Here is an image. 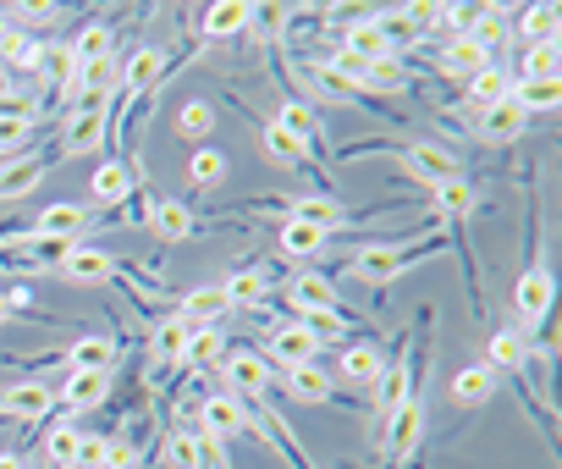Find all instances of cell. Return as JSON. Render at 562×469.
<instances>
[{"instance_id":"cell-18","label":"cell","mask_w":562,"mask_h":469,"mask_svg":"<svg viewBox=\"0 0 562 469\" xmlns=\"http://www.w3.org/2000/svg\"><path fill=\"white\" fill-rule=\"evenodd\" d=\"M144 226L155 232L160 244H182V238H193V210H188L182 199H149Z\"/></svg>"},{"instance_id":"cell-1","label":"cell","mask_w":562,"mask_h":469,"mask_svg":"<svg viewBox=\"0 0 562 469\" xmlns=\"http://www.w3.org/2000/svg\"><path fill=\"white\" fill-rule=\"evenodd\" d=\"M419 226H408V232H397L392 244H364V249H353L348 255V271L359 277V282H370V288H386V282H397L403 271H414L419 260H430V255H441V232L430 244H408Z\"/></svg>"},{"instance_id":"cell-4","label":"cell","mask_w":562,"mask_h":469,"mask_svg":"<svg viewBox=\"0 0 562 469\" xmlns=\"http://www.w3.org/2000/svg\"><path fill=\"white\" fill-rule=\"evenodd\" d=\"M419 436H425V403H419V392H414L408 403H397V409L386 414V436H381V458H386V469H403V464L414 458Z\"/></svg>"},{"instance_id":"cell-11","label":"cell","mask_w":562,"mask_h":469,"mask_svg":"<svg viewBox=\"0 0 562 469\" xmlns=\"http://www.w3.org/2000/svg\"><path fill=\"white\" fill-rule=\"evenodd\" d=\"M551 299H557V282H551L546 266H529V271L518 277V288H513V310H518L524 326H540V321L551 315Z\"/></svg>"},{"instance_id":"cell-43","label":"cell","mask_w":562,"mask_h":469,"mask_svg":"<svg viewBox=\"0 0 562 469\" xmlns=\"http://www.w3.org/2000/svg\"><path fill=\"white\" fill-rule=\"evenodd\" d=\"M513 83H557V45H529Z\"/></svg>"},{"instance_id":"cell-35","label":"cell","mask_w":562,"mask_h":469,"mask_svg":"<svg viewBox=\"0 0 562 469\" xmlns=\"http://www.w3.org/2000/svg\"><path fill=\"white\" fill-rule=\"evenodd\" d=\"M177 315H182V321H193V326H215V321H226L232 310H226L221 288H193V293H182V299H177Z\"/></svg>"},{"instance_id":"cell-29","label":"cell","mask_w":562,"mask_h":469,"mask_svg":"<svg viewBox=\"0 0 562 469\" xmlns=\"http://www.w3.org/2000/svg\"><path fill=\"white\" fill-rule=\"evenodd\" d=\"M89 199H94V204H127V199H133V171H127V160H105V166L89 177Z\"/></svg>"},{"instance_id":"cell-28","label":"cell","mask_w":562,"mask_h":469,"mask_svg":"<svg viewBox=\"0 0 562 469\" xmlns=\"http://www.w3.org/2000/svg\"><path fill=\"white\" fill-rule=\"evenodd\" d=\"M259 144H265V155L276 160V166H288V171H315V160H310V149L299 144V138H288L276 122H259Z\"/></svg>"},{"instance_id":"cell-15","label":"cell","mask_w":562,"mask_h":469,"mask_svg":"<svg viewBox=\"0 0 562 469\" xmlns=\"http://www.w3.org/2000/svg\"><path fill=\"white\" fill-rule=\"evenodd\" d=\"M469 122H474V133H480L485 144H513V138H524V127H529V116H524L513 100L485 105V111H469Z\"/></svg>"},{"instance_id":"cell-27","label":"cell","mask_w":562,"mask_h":469,"mask_svg":"<svg viewBox=\"0 0 562 469\" xmlns=\"http://www.w3.org/2000/svg\"><path fill=\"white\" fill-rule=\"evenodd\" d=\"M491 392H496V370L480 359V365H463L458 376H452V403L458 409H480V403H491Z\"/></svg>"},{"instance_id":"cell-8","label":"cell","mask_w":562,"mask_h":469,"mask_svg":"<svg viewBox=\"0 0 562 469\" xmlns=\"http://www.w3.org/2000/svg\"><path fill=\"white\" fill-rule=\"evenodd\" d=\"M105 133H111V105H72V116H67V127H61V149H56V160L100 149Z\"/></svg>"},{"instance_id":"cell-46","label":"cell","mask_w":562,"mask_h":469,"mask_svg":"<svg viewBox=\"0 0 562 469\" xmlns=\"http://www.w3.org/2000/svg\"><path fill=\"white\" fill-rule=\"evenodd\" d=\"M78 442H83L78 425H50V436H45V458H50L56 469H72V464H78Z\"/></svg>"},{"instance_id":"cell-20","label":"cell","mask_w":562,"mask_h":469,"mask_svg":"<svg viewBox=\"0 0 562 469\" xmlns=\"http://www.w3.org/2000/svg\"><path fill=\"white\" fill-rule=\"evenodd\" d=\"M188 337H193V321H182L177 310H166V315L155 321V332H149V354H155V365H182Z\"/></svg>"},{"instance_id":"cell-6","label":"cell","mask_w":562,"mask_h":469,"mask_svg":"<svg viewBox=\"0 0 562 469\" xmlns=\"http://www.w3.org/2000/svg\"><path fill=\"white\" fill-rule=\"evenodd\" d=\"M265 359L281 365V370H299V365H315L321 359V337L304 326V321H276L270 337H265Z\"/></svg>"},{"instance_id":"cell-36","label":"cell","mask_w":562,"mask_h":469,"mask_svg":"<svg viewBox=\"0 0 562 469\" xmlns=\"http://www.w3.org/2000/svg\"><path fill=\"white\" fill-rule=\"evenodd\" d=\"M381 348H370V343H353V348H342V359H337V370H342V381L348 387H375V376H381Z\"/></svg>"},{"instance_id":"cell-49","label":"cell","mask_w":562,"mask_h":469,"mask_svg":"<svg viewBox=\"0 0 562 469\" xmlns=\"http://www.w3.org/2000/svg\"><path fill=\"white\" fill-rule=\"evenodd\" d=\"M105 469H144V453L133 442H105Z\"/></svg>"},{"instance_id":"cell-37","label":"cell","mask_w":562,"mask_h":469,"mask_svg":"<svg viewBox=\"0 0 562 469\" xmlns=\"http://www.w3.org/2000/svg\"><path fill=\"white\" fill-rule=\"evenodd\" d=\"M177 138L193 144V149L210 144V138H215V105H210V100H188V105L177 111Z\"/></svg>"},{"instance_id":"cell-22","label":"cell","mask_w":562,"mask_h":469,"mask_svg":"<svg viewBox=\"0 0 562 469\" xmlns=\"http://www.w3.org/2000/svg\"><path fill=\"white\" fill-rule=\"evenodd\" d=\"M254 12L259 7H248V0H215V7H204V18H199V34L204 40H232V34H243L254 23Z\"/></svg>"},{"instance_id":"cell-10","label":"cell","mask_w":562,"mask_h":469,"mask_svg":"<svg viewBox=\"0 0 562 469\" xmlns=\"http://www.w3.org/2000/svg\"><path fill=\"white\" fill-rule=\"evenodd\" d=\"M122 266L105 255V249H89V244H72L67 249V260L56 266V277L61 282H72V288H100V282H111Z\"/></svg>"},{"instance_id":"cell-48","label":"cell","mask_w":562,"mask_h":469,"mask_svg":"<svg viewBox=\"0 0 562 469\" xmlns=\"http://www.w3.org/2000/svg\"><path fill=\"white\" fill-rule=\"evenodd\" d=\"M34 133V116H0V155H18Z\"/></svg>"},{"instance_id":"cell-42","label":"cell","mask_w":562,"mask_h":469,"mask_svg":"<svg viewBox=\"0 0 562 469\" xmlns=\"http://www.w3.org/2000/svg\"><path fill=\"white\" fill-rule=\"evenodd\" d=\"M441 72H452V78H474L480 67H491V56L474 45V40H452L447 51H441V62H436Z\"/></svg>"},{"instance_id":"cell-33","label":"cell","mask_w":562,"mask_h":469,"mask_svg":"<svg viewBox=\"0 0 562 469\" xmlns=\"http://www.w3.org/2000/svg\"><path fill=\"white\" fill-rule=\"evenodd\" d=\"M304 72H310V83L321 89V100H342V105H359V100H364V94H359V83H348L326 56H310V62H304Z\"/></svg>"},{"instance_id":"cell-47","label":"cell","mask_w":562,"mask_h":469,"mask_svg":"<svg viewBox=\"0 0 562 469\" xmlns=\"http://www.w3.org/2000/svg\"><path fill=\"white\" fill-rule=\"evenodd\" d=\"M0 51H7V62H12L18 72H40V67H45V45H40V40H7Z\"/></svg>"},{"instance_id":"cell-52","label":"cell","mask_w":562,"mask_h":469,"mask_svg":"<svg viewBox=\"0 0 562 469\" xmlns=\"http://www.w3.org/2000/svg\"><path fill=\"white\" fill-rule=\"evenodd\" d=\"M12 321V310H7V293H0V326H7Z\"/></svg>"},{"instance_id":"cell-21","label":"cell","mask_w":562,"mask_h":469,"mask_svg":"<svg viewBox=\"0 0 562 469\" xmlns=\"http://www.w3.org/2000/svg\"><path fill=\"white\" fill-rule=\"evenodd\" d=\"M485 365L502 376H518L524 387H529V343H524V332H513V326H502V332H491V354H485Z\"/></svg>"},{"instance_id":"cell-7","label":"cell","mask_w":562,"mask_h":469,"mask_svg":"<svg viewBox=\"0 0 562 469\" xmlns=\"http://www.w3.org/2000/svg\"><path fill=\"white\" fill-rule=\"evenodd\" d=\"M259 210H281V221H304V226H321V232H337V226H353L359 215L348 204H337L331 193H299V199H281V204H259Z\"/></svg>"},{"instance_id":"cell-5","label":"cell","mask_w":562,"mask_h":469,"mask_svg":"<svg viewBox=\"0 0 562 469\" xmlns=\"http://www.w3.org/2000/svg\"><path fill=\"white\" fill-rule=\"evenodd\" d=\"M221 376H226V387H232V398L237 403H259L265 392H270V359L259 354V348H226V359H221Z\"/></svg>"},{"instance_id":"cell-38","label":"cell","mask_w":562,"mask_h":469,"mask_svg":"<svg viewBox=\"0 0 562 469\" xmlns=\"http://www.w3.org/2000/svg\"><path fill=\"white\" fill-rule=\"evenodd\" d=\"M221 359H226V337H221V326H193L182 365H188V370H215Z\"/></svg>"},{"instance_id":"cell-13","label":"cell","mask_w":562,"mask_h":469,"mask_svg":"<svg viewBox=\"0 0 562 469\" xmlns=\"http://www.w3.org/2000/svg\"><path fill=\"white\" fill-rule=\"evenodd\" d=\"M50 409H56V392H50L45 381H18V387L0 392V414H7V420H23V425L50 420Z\"/></svg>"},{"instance_id":"cell-34","label":"cell","mask_w":562,"mask_h":469,"mask_svg":"<svg viewBox=\"0 0 562 469\" xmlns=\"http://www.w3.org/2000/svg\"><path fill=\"white\" fill-rule=\"evenodd\" d=\"M342 56H359V62H386L392 51H386V40H381V29H375V18H359V23H348V34H342V45H337Z\"/></svg>"},{"instance_id":"cell-17","label":"cell","mask_w":562,"mask_h":469,"mask_svg":"<svg viewBox=\"0 0 562 469\" xmlns=\"http://www.w3.org/2000/svg\"><path fill=\"white\" fill-rule=\"evenodd\" d=\"M56 155H18V160H0V199H23L29 188H40L50 177Z\"/></svg>"},{"instance_id":"cell-41","label":"cell","mask_w":562,"mask_h":469,"mask_svg":"<svg viewBox=\"0 0 562 469\" xmlns=\"http://www.w3.org/2000/svg\"><path fill=\"white\" fill-rule=\"evenodd\" d=\"M188 182L204 188V193H215V188L226 182V155H221L215 144H199V149L188 155Z\"/></svg>"},{"instance_id":"cell-50","label":"cell","mask_w":562,"mask_h":469,"mask_svg":"<svg viewBox=\"0 0 562 469\" xmlns=\"http://www.w3.org/2000/svg\"><path fill=\"white\" fill-rule=\"evenodd\" d=\"M0 469H23V453H0Z\"/></svg>"},{"instance_id":"cell-14","label":"cell","mask_w":562,"mask_h":469,"mask_svg":"<svg viewBox=\"0 0 562 469\" xmlns=\"http://www.w3.org/2000/svg\"><path fill=\"white\" fill-rule=\"evenodd\" d=\"M281 133H288V138H299L304 149H310V160H321L326 155V133H321V122H315V111L304 105V100H281V111L270 116Z\"/></svg>"},{"instance_id":"cell-9","label":"cell","mask_w":562,"mask_h":469,"mask_svg":"<svg viewBox=\"0 0 562 469\" xmlns=\"http://www.w3.org/2000/svg\"><path fill=\"white\" fill-rule=\"evenodd\" d=\"M425 359V343H419V354L414 359H403V354H392L386 365H381V376H375V387H370V409H381V414H392L397 403H408L414 398V365Z\"/></svg>"},{"instance_id":"cell-44","label":"cell","mask_w":562,"mask_h":469,"mask_svg":"<svg viewBox=\"0 0 562 469\" xmlns=\"http://www.w3.org/2000/svg\"><path fill=\"white\" fill-rule=\"evenodd\" d=\"M160 464H166V469H204L193 431H166V436H160Z\"/></svg>"},{"instance_id":"cell-40","label":"cell","mask_w":562,"mask_h":469,"mask_svg":"<svg viewBox=\"0 0 562 469\" xmlns=\"http://www.w3.org/2000/svg\"><path fill=\"white\" fill-rule=\"evenodd\" d=\"M408 89V72H403V56H386V62H370L364 78H359V94H403Z\"/></svg>"},{"instance_id":"cell-39","label":"cell","mask_w":562,"mask_h":469,"mask_svg":"<svg viewBox=\"0 0 562 469\" xmlns=\"http://www.w3.org/2000/svg\"><path fill=\"white\" fill-rule=\"evenodd\" d=\"M111 45H116L111 23H89V29H78V40H72L67 51H72L78 67H94V62H111Z\"/></svg>"},{"instance_id":"cell-12","label":"cell","mask_w":562,"mask_h":469,"mask_svg":"<svg viewBox=\"0 0 562 469\" xmlns=\"http://www.w3.org/2000/svg\"><path fill=\"white\" fill-rule=\"evenodd\" d=\"M89 210L83 204H72V199H61V204H45L40 210V221L29 226L34 238H56V244H83V232H89Z\"/></svg>"},{"instance_id":"cell-25","label":"cell","mask_w":562,"mask_h":469,"mask_svg":"<svg viewBox=\"0 0 562 469\" xmlns=\"http://www.w3.org/2000/svg\"><path fill=\"white\" fill-rule=\"evenodd\" d=\"M67 409H100L105 398H111V376H100V370H67V381H61V392H56Z\"/></svg>"},{"instance_id":"cell-31","label":"cell","mask_w":562,"mask_h":469,"mask_svg":"<svg viewBox=\"0 0 562 469\" xmlns=\"http://www.w3.org/2000/svg\"><path fill=\"white\" fill-rule=\"evenodd\" d=\"M199 414H204V431H210L215 442H226V436H243V403H237L232 392H215V398H204V403H199Z\"/></svg>"},{"instance_id":"cell-26","label":"cell","mask_w":562,"mask_h":469,"mask_svg":"<svg viewBox=\"0 0 562 469\" xmlns=\"http://www.w3.org/2000/svg\"><path fill=\"white\" fill-rule=\"evenodd\" d=\"M288 392H293L304 409H326V403L337 398V381L326 376V365H299V370H288Z\"/></svg>"},{"instance_id":"cell-24","label":"cell","mask_w":562,"mask_h":469,"mask_svg":"<svg viewBox=\"0 0 562 469\" xmlns=\"http://www.w3.org/2000/svg\"><path fill=\"white\" fill-rule=\"evenodd\" d=\"M513 34H518L524 51H529V45H557V34H562V12L551 7V0H540V7H524L518 23H513Z\"/></svg>"},{"instance_id":"cell-19","label":"cell","mask_w":562,"mask_h":469,"mask_svg":"<svg viewBox=\"0 0 562 469\" xmlns=\"http://www.w3.org/2000/svg\"><path fill=\"white\" fill-rule=\"evenodd\" d=\"M221 299H226V310H259V304H270V277L259 266H237L221 282Z\"/></svg>"},{"instance_id":"cell-2","label":"cell","mask_w":562,"mask_h":469,"mask_svg":"<svg viewBox=\"0 0 562 469\" xmlns=\"http://www.w3.org/2000/svg\"><path fill=\"white\" fill-rule=\"evenodd\" d=\"M288 304L315 337H337V332L353 326V315H342V299H337L331 277H321V271H299L288 282Z\"/></svg>"},{"instance_id":"cell-23","label":"cell","mask_w":562,"mask_h":469,"mask_svg":"<svg viewBox=\"0 0 562 469\" xmlns=\"http://www.w3.org/2000/svg\"><path fill=\"white\" fill-rule=\"evenodd\" d=\"M507 94H513V72H507L502 62H491V67H480L474 78H463V100H469V111L502 105Z\"/></svg>"},{"instance_id":"cell-30","label":"cell","mask_w":562,"mask_h":469,"mask_svg":"<svg viewBox=\"0 0 562 469\" xmlns=\"http://www.w3.org/2000/svg\"><path fill=\"white\" fill-rule=\"evenodd\" d=\"M67 370H100V376H111V365H116V337H78V343H67Z\"/></svg>"},{"instance_id":"cell-16","label":"cell","mask_w":562,"mask_h":469,"mask_svg":"<svg viewBox=\"0 0 562 469\" xmlns=\"http://www.w3.org/2000/svg\"><path fill=\"white\" fill-rule=\"evenodd\" d=\"M474 210H480V188H474L469 177H458V182H447V188H430V215H436L441 226H463Z\"/></svg>"},{"instance_id":"cell-51","label":"cell","mask_w":562,"mask_h":469,"mask_svg":"<svg viewBox=\"0 0 562 469\" xmlns=\"http://www.w3.org/2000/svg\"><path fill=\"white\" fill-rule=\"evenodd\" d=\"M12 40V23H7V12H0V45H7Z\"/></svg>"},{"instance_id":"cell-45","label":"cell","mask_w":562,"mask_h":469,"mask_svg":"<svg viewBox=\"0 0 562 469\" xmlns=\"http://www.w3.org/2000/svg\"><path fill=\"white\" fill-rule=\"evenodd\" d=\"M40 72H50L56 94H61V100H72V83H78V62H72V51H67V45H45V67H40Z\"/></svg>"},{"instance_id":"cell-3","label":"cell","mask_w":562,"mask_h":469,"mask_svg":"<svg viewBox=\"0 0 562 469\" xmlns=\"http://www.w3.org/2000/svg\"><path fill=\"white\" fill-rule=\"evenodd\" d=\"M392 155H397V166H403V171H408L414 182H425V188H447V182H458V177H463V160H458L452 149L430 144V138L397 144Z\"/></svg>"},{"instance_id":"cell-32","label":"cell","mask_w":562,"mask_h":469,"mask_svg":"<svg viewBox=\"0 0 562 469\" xmlns=\"http://www.w3.org/2000/svg\"><path fill=\"white\" fill-rule=\"evenodd\" d=\"M276 232H281V255H288V260H315V255L331 244V232L304 226V221H281Z\"/></svg>"}]
</instances>
